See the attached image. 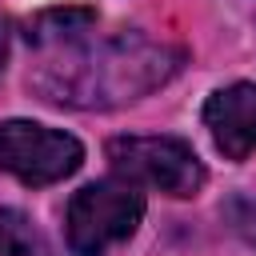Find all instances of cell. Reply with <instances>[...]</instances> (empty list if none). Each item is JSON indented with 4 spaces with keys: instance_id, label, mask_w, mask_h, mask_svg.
I'll return each instance as SVG.
<instances>
[{
    "instance_id": "5b68a950",
    "label": "cell",
    "mask_w": 256,
    "mask_h": 256,
    "mask_svg": "<svg viewBox=\"0 0 256 256\" xmlns=\"http://www.w3.org/2000/svg\"><path fill=\"white\" fill-rule=\"evenodd\" d=\"M204 128L212 144L228 160H244L256 152V84H228L216 88L204 104Z\"/></svg>"
},
{
    "instance_id": "8992f818",
    "label": "cell",
    "mask_w": 256,
    "mask_h": 256,
    "mask_svg": "<svg viewBox=\"0 0 256 256\" xmlns=\"http://www.w3.org/2000/svg\"><path fill=\"white\" fill-rule=\"evenodd\" d=\"M92 24H96V8H44V12H36L28 20L24 36H28V44L48 48V44L80 40Z\"/></svg>"
},
{
    "instance_id": "ba28073f",
    "label": "cell",
    "mask_w": 256,
    "mask_h": 256,
    "mask_svg": "<svg viewBox=\"0 0 256 256\" xmlns=\"http://www.w3.org/2000/svg\"><path fill=\"white\" fill-rule=\"evenodd\" d=\"M224 220L232 224V232L248 244H256V196H232L224 204Z\"/></svg>"
},
{
    "instance_id": "6da1fadb",
    "label": "cell",
    "mask_w": 256,
    "mask_h": 256,
    "mask_svg": "<svg viewBox=\"0 0 256 256\" xmlns=\"http://www.w3.org/2000/svg\"><path fill=\"white\" fill-rule=\"evenodd\" d=\"M180 60L184 52L164 40L120 32V36H108V40H96V44H84L48 60L40 72L28 76V84L48 104L116 108L160 88L180 68Z\"/></svg>"
},
{
    "instance_id": "7a4b0ae2",
    "label": "cell",
    "mask_w": 256,
    "mask_h": 256,
    "mask_svg": "<svg viewBox=\"0 0 256 256\" xmlns=\"http://www.w3.org/2000/svg\"><path fill=\"white\" fill-rule=\"evenodd\" d=\"M144 220V192L124 180H92L68 200V248L76 256H108Z\"/></svg>"
},
{
    "instance_id": "52a82bcc",
    "label": "cell",
    "mask_w": 256,
    "mask_h": 256,
    "mask_svg": "<svg viewBox=\"0 0 256 256\" xmlns=\"http://www.w3.org/2000/svg\"><path fill=\"white\" fill-rule=\"evenodd\" d=\"M0 256H52V244L24 212L0 208Z\"/></svg>"
},
{
    "instance_id": "277c9868",
    "label": "cell",
    "mask_w": 256,
    "mask_h": 256,
    "mask_svg": "<svg viewBox=\"0 0 256 256\" xmlns=\"http://www.w3.org/2000/svg\"><path fill=\"white\" fill-rule=\"evenodd\" d=\"M84 164V144L60 128H44L32 120L0 124V172L16 176L28 188L56 184Z\"/></svg>"
},
{
    "instance_id": "9c48e42d",
    "label": "cell",
    "mask_w": 256,
    "mask_h": 256,
    "mask_svg": "<svg viewBox=\"0 0 256 256\" xmlns=\"http://www.w3.org/2000/svg\"><path fill=\"white\" fill-rule=\"evenodd\" d=\"M8 60V20H0V68Z\"/></svg>"
},
{
    "instance_id": "3957f363",
    "label": "cell",
    "mask_w": 256,
    "mask_h": 256,
    "mask_svg": "<svg viewBox=\"0 0 256 256\" xmlns=\"http://www.w3.org/2000/svg\"><path fill=\"white\" fill-rule=\"evenodd\" d=\"M108 164L116 168V176L164 196L184 200L204 188V164L180 136H116L108 140Z\"/></svg>"
}]
</instances>
